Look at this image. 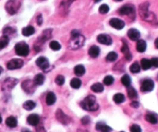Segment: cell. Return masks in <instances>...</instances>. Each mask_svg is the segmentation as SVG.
Wrapping results in <instances>:
<instances>
[{
    "label": "cell",
    "mask_w": 158,
    "mask_h": 132,
    "mask_svg": "<svg viewBox=\"0 0 158 132\" xmlns=\"http://www.w3.org/2000/svg\"><path fill=\"white\" fill-rule=\"evenodd\" d=\"M152 66H155V67H158V57H154L151 60Z\"/></svg>",
    "instance_id": "44"
},
{
    "label": "cell",
    "mask_w": 158,
    "mask_h": 132,
    "mask_svg": "<svg viewBox=\"0 0 158 132\" xmlns=\"http://www.w3.org/2000/svg\"><path fill=\"white\" fill-rule=\"evenodd\" d=\"M34 32H35V29L32 26H28V27H25V28L23 29V30H22V33L25 36H32V35L34 34Z\"/></svg>",
    "instance_id": "22"
},
{
    "label": "cell",
    "mask_w": 158,
    "mask_h": 132,
    "mask_svg": "<svg viewBox=\"0 0 158 132\" xmlns=\"http://www.w3.org/2000/svg\"><path fill=\"white\" fill-rule=\"evenodd\" d=\"M36 63L38 66L40 68H41L42 70H46L49 67V60H48L46 58L44 57H40L36 60Z\"/></svg>",
    "instance_id": "13"
},
{
    "label": "cell",
    "mask_w": 158,
    "mask_h": 132,
    "mask_svg": "<svg viewBox=\"0 0 158 132\" xmlns=\"http://www.w3.org/2000/svg\"><path fill=\"white\" fill-rule=\"evenodd\" d=\"M113 82H114V78L112 76H107L104 79V83L107 86H110L113 84Z\"/></svg>",
    "instance_id": "38"
},
{
    "label": "cell",
    "mask_w": 158,
    "mask_h": 132,
    "mask_svg": "<svg viewBox=\"0 0 158 132\" xmlns=\"http://www.w3.org/2000/svg\"><path fill=\"white\" fill-rule=\"evenodd\" d=\"M154 45H155V47H156L157 49H158V38H157L156 40H155Z\"/></svg>",
    "instance_id": "48"
},
{
    "label": "cell",
    "mask_w": 158,
    "mask_h": 132,
    "mask_svg": "<svg viewBox=\"0 0 158 132\" xmlns=\"http://www.w3.org/2000/svg\"><path fill=\"white\" fill-rule=\"evenodd\" d=\"M121 132H124V131H121Z\"/></svg>",
    "instance_id": "55"
},
{
    "label": "cell",
    "mask_w": 158,
    "mask_h": 132,
    "mask_svg": "<svg viewBox=\"0 0 158 132\" xmlns=\"http://www.w3.org/2000/svg\"><path fill=\"white\" fill-rule=\"evenodd\" d=\"M56 117H57V121L60 122L61 124L64 125H67L70 123V118L68 117L66 114L63 113L62 110L58 109L56 112Z\"/></svg>",
    "instance_id": "8"
},
{
    "label": "cell",
    "mask_w": 158,
    "mask_h": 132,
    "mask_svg": "<svg viewBox=\"0 0 158 132\" xmlns=\"http://www.w3.org/2000/svg\"><path fill=\"white\" fill-rule=\"evenodd\" d=\"M130 106H131L132 108H139V103H138L137 101H133L131 102V104H130Z\"/></svg>",
    "instance_id": "45"
},
{
    "label": "cell",
    "mask_w": 158,
    "mask_h": 132,
    "mask_svg": "<svg viewBox=\"0 0 158 132\" xmlns=\"http://www.w3.org/2000/svg\"><path fill=\"white\" fill-rule=\"evenodd\" d=\"M36 132H46L43 126H39L36 128Z\"/></svg>",
    "instance_id": "47"
},
{
    "label": "cell",
    "mask_w": 158,
    "mask_h": 132,
    "mask_svg": "<svg viewBox=\"0 0 158 132\" xmlns=\"http://www.w3.org/2000/svg\"><path fill=\"white\" fill-rule=\"evenodd\" d=\"M127 36L132 41H137L140 37V32L136 29H130L127 32Z\"/></svg>",
    "instance_id": "15"
},
{
    "label": "cell",
    "mask_w": 158,
    "mask_h": 132,
    "mask_svg": "<svg viewBox=\"0 0 158 132\" xmlns=\"http://www.w3.org/2000/svg\"><path fill=\"white\" fill-rule=\"evenodd\" d=\"M49 47L53 49V50L58 51L61 49V45L59 44L57 41L53 40V41L50 42V44H49Z\"/></svg>",
    "instance_id": "37"
},
{
    "label": "cell",
    "mask_w": 158,
    "mask_h": 132,
    "mask_svg": "<svg viewBox=\"0 0 158 132\" xmlns=\"http://www.w3.org/2000/svg\"><path fill=\"white\" fill-rule=\"evenodd\" d=\"M118 13L121 15H133L135 17V7L133 5H125L119 9Z\"/></svg>",
    "instance_id": "6"
},
{
    "label": "cell",
    "mask_w": 158,
    "mask_h": 132,
    "mask_svg": "<svg viewBox=\"0 0 158 132\" xmlns=\"http://www.w3.org/2000/svg\"><path fill=\"white\" fill-rule=\"evenodd\" d=\"M130 132H142L141 128L138 125H133L130 127Z\"/></svg>",
    "instance_id": "42"
},
{
    "label": "cell",
    "mask_w": 158,
    "mask_h": 132,
    "mask_svg": "<svg viewBox=\"0 0 158 132\" xmlns=\"http://www.w3.org/2000/svg\"><path fill=\"white\" fill-rule=\"evenodd\" d=\"M9 42H10V38L8 36L3 35L2 37H0V49H2L6 47L9 44Z\"/></svg>",
    "instance_id": "26"
},
{
    "label": "cell",
    "mask_w": 158,
    "mask_h": 132,
    "mask_svg": "<svg viewBox=\"0 0 158 132\" xmlns=\"http://www.w3.org/2000/svg\"><path fill=\"white\" fill-rule=\"evenodd\" d=\"M100 1H101V0H94L95 2H100Z\"/></svg>",
    "instance_id": "53"
},
{
    "label": "cell",
    "mask_w": 158,
    "mask_h": 132,
    "mask_svg": "<svg viewBox=\"0 0 158 132\" xmlns=\"http://www.w3.org/2000/svg\"><path fill=\"white\" fill-rule=\"evenodd\" d=\"M91 90L95 93H101L104 91V85L100 83H96L91 86Z\"/></svg>",
    "instance_id": "27"
},
{
    "label": "cell",
    "mask_w": 158,
    "mask_h": 132,
    "mask_svg": "<svg viewBox=\"0 0 158 132\" xmlns=\"http://www.w3.org/2000/svg\"><path fill=\"white\" fill-rule=\"evenodd\" d=\"M96 130L100 132H111L112 128L103 122H99L96 125Z\"/></svg>",
    "instance_id": "18"
},
{
    "label": "cell",
    "mask_w": 158,
    "mask_h": 132,
    "mask_svg": "<svg viewBox=\"0 0 158 132\" xmlns=\"http://www.w3.org/2000/svg\"><path fill=\"white\" fill-rule=\"evenodd\" d=\"M20 7V2L18 0H9L6 4V11L10 15H14L18 12Z\"/></svg>",
    "instance_id": "5"
},
{
    "label": "cell",
    "mask_w": 158,
    "mask_h": 132,
    "mask_svg": "<svg viewBox=\"0 0 158 132\" xmlns=\"http://www.w3.org/2000/svg\"><path fill=\"white\" fill-rule=\"evenodd\" d=\"M77 132H88L87 130H83V129H78Z\"/></svg>",
    "instance_id": "49"
},
{
    "label": "cell",
    "mask_w": 158,
    "mask_h": 132,
    "mask_svg": "<svg viewBox=\"0 0 158 132\" xmlns=\"http://www.w3.org/2000/svg\"><path fill=\"white\" fill-rule=\"evenodd\" d=\"M85 72H86V70H85V67L83 65H77L74 68V73L78 77L83 76L85 74Z\"/></svg>",
    "instance_id": "29"
},
{
    "label": "cell",
    "mask_w": 158,
    "mask_h": 132,
    "mask_svg": "<svg viewBox=\"0 0 158 132\" xmlns=\"http://www.w3.org/2000/svg\"><path fill=\"white\" fill-rule=\"evenodd\" d=\"M44 81H45V76L42 74H39L35 76V77H34L33 80V82L36 85L43 84Z\"/></svg>",
    "instance_id": "24"
},
{
    "label": "cell",
    "mask_w": 158,
    "mask_h": 132,
    "mask_svg": "<svg viewBox=\"0 0 158 132\" xmlns=\"http://www.w3.org/2000/svg\"><path fill=\"white\" fill-rule=\"evenodd\" d=\"M57 100V97H56V95H55L54 93L53 92H49L46 94V103L48 106L53 105V104H55V102Z\"/></svg>",
    "instance_id": "20"
},
{
    "label": "cell",
    "mask_w": 158,
    "mask_h": 132,
    "mask_svg": "<svg viewBox=\"0 0 158 132\" xmlns=\"http://www.w3.org/2000/svg\"><path fill=\"white\" fill-rule=\"evenodd\" d=\"M147 49V44L143 40H138L137 43V50L140 53H143Z\"/></svg>",
    "instance_id": "21"
},
{
    "label": "cell",
    "mask_w": 158,
    "mask_h": 132,
    "mask_svg": "<svg viewBox=\"0 0 158 132\" xmlns=\"http://www.w3.org/2000/svg\"><path fill=\"white\" fill-rule=\"evenodd\" d=\"M109 25H110L113 28L120 30V29H123V27H125V23L120 19L113 18V19H111L110 20H109Z\"/></svg>",
    "instance_id": "12"
},
{
    "label": "cell",
    "mask_w": 158,
    "mask_h": 132,
    "mask_svg": "<svg viewBox=\"0 0 158 132\" xmlns=\"http://www.w3.org/2000/svg\"><path fill=\"white\" fill-rule=\"evenodd\" d=\"M6 124L10 128H15L17 126V120L13 116L7 117L6 120Z\"/></svg>",
    "instance_id": "23"
},
{
    "label": "cell",
    "mask_w": 158,
    "mask_h": 132,
    "mask_svg": "<svg viewBox=\"0 0 158 132\" xmlns=\"http://www.w3.org/2000/svg\"><path fill=\"white\" fill-rule=\"evenodd\" d=\"M154 83L152 80L146 79L142 82L140 90L142 92H151L154 90Z\"/></svg>",
    "instance_id": "10"
},
{
    "label": "cell",
    "mask_w": 158,
    "mask_h": 132,
    "mask_svg": "<svg viewBox=\"0 0 158 132\" xmlns=\"http://www.w3.org/2000/svg\"><path fill=\"white\" fill-rule=\"evenodd\" d=\"M149 2H143L139 6V13L142 19L148 23L156 22L157 18L154 14L149 11Z\"/></svg>",
    "instance_id": "2"
},
{
    "label": "cell",
    "mask_w": 158,
    "mask_h": 132,
    "mask_svg": "<svg viewBox=\"0 0 158 132\" xmlns=\"http://www.w3.org/2000/svg\"><path fill=\"white\" fill-rule=\"evenodd\" d=\"M117 59V53H115V52H109L107 54V57H106V60L108 62H114Z\"/></svg>",
    "instance_id": "36"
},
{
    "label": "cell",
    "mask_w": 158,
    "mask_h": 132,
    "mask_svg": "<svg viewBox=\"0 0 158 132\" xmlns=\"http://www.w3.org/2000/svg\"><path fill=\"white\" fill-rule=\"evenodd\" d=\"M22 132H30V131H28V130H26V129H24V130L22 131Z\"/></svg>",
    "instance_id": "50"
},
{
    "label": "cell",
    "mask_w": 158,
    "mask_h": 132,
    "mask_svg": "<svg viewBox=\"0 0 158 132\" xmlns=\"http://www.w3.org/2000/svg\"><path fill=\"white\" fill-rule=\"evenodd\" d=\"M81 108L89 111H95L99 108V104L96 103V97L93 95H90L87 97L80 103Z\"/></svg>",
    "instance_id": "3"
},
{
    "label": "cell",
    "mask_w": 158,
    "mask_h": 132,
    "mask_svg": "<svg viewBox=\"0 0 158 132\" xmlns=\"http://www.w3.org/2000/svg\"><path fill=\"white\" fill-rule=\"evenodd\" d=\"M24 64V62H23V60L21 59H12L11 60H10L8 62L7 68L9 70H16V69H19L21 68Z\"/></svg>",
    "instance_id": "9"
},
{
    "label": "cell",
    "mask_w": 158,
    "mask_h": 132,
    "mask_svg": "<svg viewBox=\"0 0 158 132\" xmlns=\"http://www.w3.org/2000/svg\"><path fill=\"white\" fill-rule=\"evenodd\" d=\"M121 83L124 85L125 87H129L130 86V83H131V79H130V76L127 75V74H125L121 77Z\"/></svg>",
    "instance_id": "34"
},
{
    "label": "cell",
    "mask_w": 158,
    "mask_h": 132,
    "mask_svg": "<svg viewBox=\"0 0 158 132\" xmlns=\"http://www.w3.org/2000/svg\"><path fill=\"white\" fill-rule=\"evenodd\" d=\"M36 103L32 101V100H26V101L23 104V107L24 109L27 110V111H31V110L34 109V108H36Z\"/></svg>",
    "instance_id": "30"
},
{
    "label": "cell",
    "mask_w": 158,
    "mask_h": 132,
    "mask_svg": "<svg viewBox=\"0 0 158 132\" xmlns=\"http://www.w3.org/2000/svg\"><path fill=\"white\" fill-rule=\"evenodd\" d=\"M109 11V7L107 4H103L99 8V12L101 14H107Z\"/></svg>",
    "instance_id": "39"
},
{
    "label": "cell",
    "mask_w": 158,
    "mask_h": 132,
    "mask_svg": "<svg viewBox=\"0 0 158 132\" xmlns=\"http://www.w3.org/2000/svg\"><path fill=\"white\" fill-rule=\"evenodd\" d=\"M123 44L122 47H121V52L124 54V57H125V58H126V60L130 61L132 60V54H131V53H130V49H129V47H128V45L126 44L125 40H123Z\"/></svg>",
    "instance_id": "16"
},
{
    "label": "cell",
    "mask_w": 158,
    "mask_h": 132,
    "mask_svg": "<svg viewBox=\"0 0 158 132\" xmlns=\"http://www.w3.org/2000/svg\"><path fill=\"white\" fill-rule=\"evenodd\" d=\"M55 82L59 86H62V85L64 84L65 83V78L62 75H58L55 79Z\"/></svg>",
    "instance_id": "40"
},
{
    "label": "cell",
    "mask_w": 158,
    "mask_h": 132,
    "mask_svg": "<svg viewBox=\"0 0 158 132\" xmlns=\"http://www.w3.org/2000/svg\"><path fill=\"white\" fill-rule=\"evenodd\" d=\"M17 83H18V80L15 79V78H7L3 82L2 87V91H7L12 90L17 84Z\"/></svg>",
    "instance_id": "11"
},
{
    "label": "cell",
    "mask_w": 158,
    "mask_h": 132,
    "mask_svg": "<svg viewBox=\"0 0 158 132\" xmlns=\"http://www.w3.org/2000/svg\"><path fill=\"white\" fill-rule=\"evenodd\" d=\"M2 66H0V74H2Z\"/></svg>",
    "instance_id": "51"
},
{
    "label": "cell",
    "mask_w": 158,
    "mask_h": 132,
    "mask_svg": "<svg viewBox=\"0 0 158 132\" xmlns=\"http://www.w3.org/2000/svg\"><path fill=\"white\" fill-rule=\"evenodd\" d=\"M37 23L39 26L42 25V23H43V17L41 15H39L37 16Z\"/></svg>",
    "instance_id": "46"
},
{
    "label": "cell",
    "mask_w": 158,
    "mask_h": 132,
    "mask_svg": "<svg viewBox=\"0 0 158 132\" xmlns=\"http://www.w3.org/2000/svg\"><path fill=\"white\" fill-rule=\"evenodd\" d=\"M22 88L27 94H32L36 90V84L31 80H26L22 83Z\"/></svg>",
    "instance_id": "7"
},
{
    "label": "cell",
    "mask_w": 158,
    "mask_h": 132,
    "mask_svg": "<svg viewBox=\"0 0 158 132\" xmlns=\"http://www.w3.org/2000/svg\"><path fill=\"white\" fill-rule=\"evenodd\" d=\"M124 95L123 94H121V93L116 94L113 96V101H114L116 104H121L123 102H124Z\"/></svg>",
    "instance_id": "32"
},
{
    "label": "cell",
    "mask_w": 158,
    "mask_h": 132,
    "mask_svg": "<svg viewBox=\"0 0 158 132\" xmlns=\"http://www.w3.org/2000/svg\"><path fill=\"white\" fill-rule=\"evenodd\" d=\"M82 82L79 78H73L70 81V86L73 89H79L81 87Z\"/></svg>",
    "instance_id": "33"
},
{
    "label": "cell",
    "mask_w": 158,
    "mask_h": 132,
    "mask_svg": "<svg viewBox=\"0 0 158 132\" xmlns=\"http://www.w3.org/2000/svg\"><path fill=\"white\" fill-rule=\"evenodd\" d=\"M100 49L97 46H92L90 49H89L88 53L92 58H96V57L100 55Z\"/></svg>",
    "instance_id": "19"
},
{
    "label": "cell",
    "mask_w": 158,
    "mask_h": 132,
    "mask_svg": "<svg viewBox=\"0 0 158 132\" xmlns=\"http://www.w3.org/2000/svg\"><path fill=\"white\" fill-rule=\"evenodd\" d=\"M130 70L133 74H137V73H139V72L140 71V66L139 63H134L130 66Z\"/></svg>",
    "instance_id": "35"
},
{
    "label": "cell",
    "mask_w": 158,
    "mask_h": 132,
    "mask_svg": "<svg viewBox=\"0 0 158 132\" xmlns=\"http://www.w3.org/2000/svg\"><path fill=\"white\" fill-rule=\"evenodd\" d=\"M81 122L83 125H88L89 123L90 122V119L88 116H86V117H83V118L81 119Z\"/></svg>",
    "instance_id": "43"
},
{
    "label": "cell",
    "mask_w": 158,
    "mask_h": 132,
    "mask_svg": "<svg viewBox=\"0 0 158 132\" xmlns=\"http://www.w3.org/2000/svg\"><path fill=\"white\" fill-rule=\"evenodd\" d=\"M85 43V37L82 36L78 31L71 32V38L69 41V48L70 49H78L82 47Z\"/></svg>",
    "instance_id": "1"
},
{
    "label": "cell",
    "mask_w": 158,
    "mask_h": 132,
    "mask_svg": "<svg viewBox=\"0 0 158 132\" xmlns=\"http://www.w3.org/2000/svg\"><path fill=\"white\" fill-rule=\"evenodd\" d=\"M127 94L128 97H129L130 99H133V100L137 98L138 96L137 91H136L134 87H130V86L127 87Z\"/></svg>",
    "instance_id": "28"
},
{
    "label": "cell",
    "mask_w": 158,
    "mask_h": 132,
    "mask_svg": "<svg viewBox=\"0 0 158 132\" xmlns=\"http://www.w3.org/2000/svg\"><path fill=\"white\" fill-rule=\"evenodd\" d=\"M145 120L147 122L151 123L152 125H156L157 123V118L156 117V116L152 114H147L145 115Z\"/></svg>",
    "instance_id": "31"
},
{
    "label": "cell",
    "mask_w": 158,
    "mask_h": 132,
    "mask_svg": "<svg viewBox=\"0 0 158 132\" xmlns=\"http://www.w3.org/2000/svg\"><path fill=\"white\" fill-rule=\"evenodd\" d=\"M27 122L31 126H37L39 122H40V117L36 114H32L27 117Z\"/></svg>",
    "instance_id": "17"
},
{
    "label": "cell",
    "mask_w": 158,
    "mask_h": 132,
    "mask_svg": "<svg viewBox=\"0 0 158 132\" xmlns=\"http://www.w3.org/2000/svg\"><path fill=\"white\" fill-rule=\"evenodd\" d=\"M140 65H141V67L143 70H148V69H150V68L152 66V63H151V61L150 60H148V59H142L141 61H140Z\"/></svg>",
    "instance_id": "25"
},
{
    "label": "cell",
    "mask_w": 158,
    "mask_h": 132,
    "mask_svg": "<svg viewBox=\"0 0 158 132\" xmlns=\"http://www.w3.org/2000/svg\"><path fill=\"white\" fill-rule=\"evenodd\" d=\"M114 1H117V2H121L123 0H114Z\"/></svg>",
    "instance_id": "54"
},
{
    "label": "cell",
    "mask_w": 158,
    "mask_h": 132,
    "mask_svg": "<svg viewBox=\"0 0 158 132\" xmlns=\"http://www.w3.org/2000/svg\"><path fill=\"white\" fill-rule=\"evenodd\" d=\"M97 41L101 44L109 46L112 44V39L107 34H100L97 36Z\"/></svg>",
    "instance_id": "14"
},
{
    "label": "cell",
    "mask_w": 158,
    "mask_h": 132,
    "mask_svg": "<svg viewBox=\"0 0 158 132\" xmlns=\"http://www.w3.org/2000/svg\"><path fill=\"white\" fill-rule=\"evenodd\" d=\"M15 51L19 57H27L29 53V46L25 42H20L15 46Z\"/></svg>",
    "instance_id": "4"
},
{
    "label": "cell",
    "mask_w": 158,
    "mask_h": 132,
    "mask_svg": "<svg viewBox=\"0 0 158 132\" xmlns=\"http://www.w3.org/2000/svg\"><path fill=\"white\" fill-rule=\"evenodd\" d=\"M2 117H1V115H0V124L2 123Z\"/></svg>",
    "instance_id": "52"
},
{
    "label": "cell",
    "mask_w": 158,
    "mask_h": 132,
    "mask_svg": "<svg viewBox=\"0 0 158 132\" xmlns=\"http://www.w3.org/2000/svg\"><path fill=\"white\" fill-rule=\"evenodd\" d=\"M15 30L13 28H12V27H6V28L3 29V34L8 36H9V35L13 34L15 33Z\"/></svg>",
    "instance_id": "41"
}]
</instances>
